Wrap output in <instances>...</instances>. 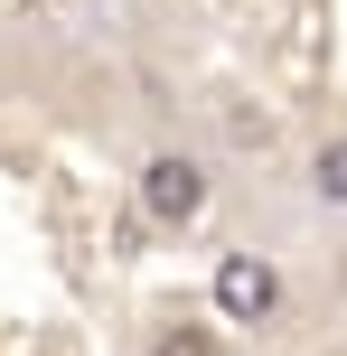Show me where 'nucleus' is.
Returning <instances> with one entry per match:
<instances>
[{"mask_svg":"<svg viewBox=\"0 0 347 356\" xmlns=\"http://www.w3.org/2000/svg\"><path fill=\"white\" fill-rule=\"evenodd\" d=\"M207 197H216V178H207L197 150H150V160H141V225L188 234L207 216Z\"/></svg>","mask_w":347,"mask_h":356,"instance_id":"obj_1","label":"nucleus"},{"mask_svg":"<svg viewBox=\"0 0 347 356\" xmlns=\"http://www.w3.org/2000/svg\"><path fill=\"white\" fill-rule=\"evenodd\" d=\"M207 300H216V319H225V328H263V319L282 309V263H273V253H254V244L225 253Z\"/></svg>","mask_w":347,"mask_h":356,"instance_id":"obj_2","label":"nucleus"},{"mask_svg":"<svg viewBox=\"0 0 347 356\" xmlns=\"http://www.w3.org/2000/svg\"><path fill=\"white\" fill-rule=\"evenodd\" d=\"M310 197L319 207H347V131H329V141L310 150Z\"/></svg>","mask_w":347,"mask_h":356,"instance_id":"obj_3","label":"nucleus"},{"mask_svg":"<svg viewBox=\"0 0 347 356\" xmlns=\"http://www.w3.org/2000/svg\"><path fill=\"white\" fill-rule=\"evenodd\" d=\"M150 356H216V328L179 309V319H160V328H150Z\"/></svg>","mask_w":347,"mask_h":356,"instance_id":"obj_4","label":"nucleus"},{"mask_svg":"<svg viewBox=\"0 0 347 356\" xmlns=\"http://www.w3.org/2000/svg\"><path fill=\"white\" fill-rule=\"evenodd\" d=\"M10 10H38V0H10Z\"/></svg>","mask_w":347,"mask_h":356,"instance_id":"obj_5","label":"nucleus"}]
</instances>
